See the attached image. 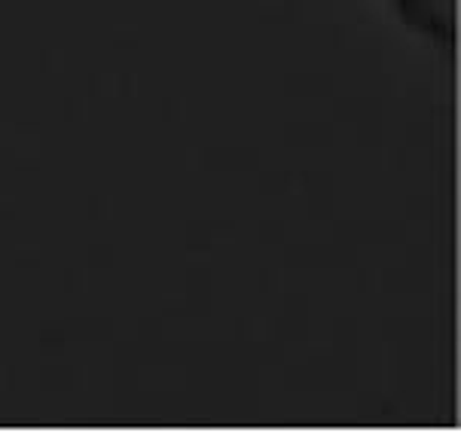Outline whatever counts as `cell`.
Returning <instances> with one entry per match:
<instances>
[{"label": "cell", "instance_id": "cell-1", "mask_svg": "<svg viewBox=\"0 0 461 433\" xmlns=\"http://www.w3.org/2000/svg\"><path fill=\"white\" fill-rule=\"evenodd\" d=\"M397 6H401L403 19H410L412 25H419L425 34H434V31H440L443 19L437 15V10L428 6V0H394Z\"/></svg>", "mask_w": 461, "mask_h": 433}]
</instances>
